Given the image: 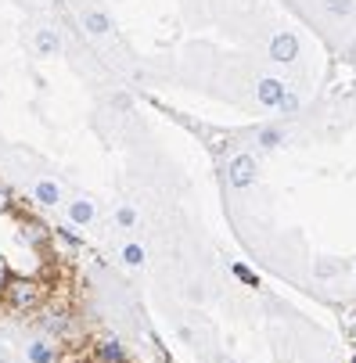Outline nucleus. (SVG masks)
<instances>
[{"mask_svg": "<svg viewBox=\"0 0 356 363\" xmlns=\"http://www.w3.org/2000/svg\"><path fill=\"white\" fill-rule=\"evenodd\" d=\"M227 184L234 191H245V187L256 184V159H252V155H234L227 162Z\"/></svg>", "mask_w": 356, "mask_h": 363, "instance_id": "1", "label": "nucleus"}, {"mask_svg": "<svg viewBox=\"0 0 356 363\" xmlns=\"http://www.w3.org/2000/svg\"><path fill=\"white\" fill-rule=\"evenodd\" d=\"M4 291H8V302L15 309H33L40 302V284H33V281H11Z\"/></svg>", "mask_w": 356, "mask_h": 363, "instance_id": "2", "label": "nucleus"}, {"mask_svg": "<svg viewBox=\"0 0 356 363\" xmlns=\"http://www.w3.org/2000/svg\"><path fill=\"white\" fill-rule=\"evenodd\" d=\"M256 97H260V105H267V108H281V101L288 97V86L281 79H274V76H263V79H256Z\"/></svg>", "mask_w": 356, "mask_h": 363, "instance_id": "3", "label": "nucleus"}, {"mask_svg": "<svg viewBox=\"0 0 356 363\" xmlns=\"http://www.w3.org/2000/svg\"><path fill=\"white\" fill-rule=\"evenodd\" d=\"M270 58L281 62V65L295 62V58H299V40H295L291 33H277V36L270 40Z\"/></svg>", "mask_w": 356, "mask_h": 363, "instance_id": "4", "label": "nucleus"}, {"mask_svg": "<svg viewBox=\"0 0 356 363\" xmlns=\"http://www.w3.org/2000/svg\"><path fill=\"white\" fill-rule=\"evenodd\" d=\"M83 29H87V36H112V18H109V11H97V8H90L87 15H83Z\"/></svg>", "mask_w": 356, "mask_h": 363, "instance_id": "5", "label": "nucleus"}, {"mask_svg": "<svg viewBox=\"0 0 356 363\" xmlns=\"http://www.w3.org/2000/svg\"><path fill=\"white\" fill-rule=\"evenodd\" d=\"M69 220H72L76 227H90V223L97 220V205H94V201H87V198L69 201Z\"/></svg>", "mask_w": 356, "mask_h": 363, "instance_id": "6", "label": "nucleus"}, {"mask_svg": "<svg viewBox=\"0 0 356 363\" xmlns=\"http://www.w3.org/2000/svg\"><path fill=\"white\" fill-rule=\"evenodd\" d=\"M33 198H36L40 205H47V209H55V205H62V187H58L55 180H40V184L33 187Z\"/></svg>", "mask_w": 356, "mask_h": 363, "instance_id": "7", "label": "nucleus"}, {"mask_svg": "<svg viewBox=\"0 0 356 363\" xmlns=\"http://www.w3.org/2000/svg\"><path fill=\"white\" fill-rule=\"evenodd\" d=\"M284 140H288V133H284L281 126H260V130H256V144H260L263 151H277Z\"/></svg>", "mask_w": 356, "mask_h": 363, "instance_id": "8", "label": "nucleus"}, {"mask_svg": "<svg viewBox=\"0 0 356 363\" xmlns=\"http://www.w3.org/2000/svg\"><path fill=\"white\" fill-rule=\"evenodd\" d=\"M119 259H123V267H130V270H140V267L148 263V252H144V245H137V241H126V245L119 248Z\"/></svg>", "mask_w": 356, "mask_h": 363, "instance_id": "9", "label": "nucleus"}, {"mask_svg": "<svg viewBox=\"0 0 356 363\" xmlns=\"http://www.w3.org/2000/svg\"><path fill=\"white\" fill-rule=\"evenodd\" d=\"M26 359L29 363H55V345H50L47 338H36L26 345Z\"/></svg>", "mask_w": 356, "mask_h": 363, "instance_id": "10", "label": "nucleus"}, {"mask_svg": "<svg viewBox=\"0 0 356 363\" xmlns=\"http://www.w3.org/2000/svg\"><path fill=\"white\" fill-rule=\"evenodd\" d=\"M36 50H40V58H55L58 50H62V40L55 29H40L36 33Z\"/></svg>", "mask_w": 356, "mask_h": 363, "instance_id": "11", "label": "nucleus"}, {"mask_svg": "<svg viewBox=\"0 0 356 363\" xmlns=\"http://www.w3.org/2000/svg\"><path fill=\"white\" fill-rule=\"evenodd\" d=\"M116 227L119 230H133L137 227V205L133 201H119L116 205Z\"/></svg>", "mask_w": 356, "mask_h": 363, "instance_id": "12", "label": "nucleus"}, {"mask_svg": "<svg viewBox=\"0 0 356 363\" xmlns=\"http://www.w3.org/2000/svg\"><path fill=\"white\" fill-rule=\"evenodd\" d=\"M97 356L105 359V363H126V349H123L116 338H105V342H101V345H97Z\"/></svg>", "mask_w": 356, "mask_h": 363, "instance_id": "13", "label": "nucleus"}, {"mask_svg": "<svg viewBox=\"0 0 356 363\" xmlns=\"http://www.w3.org/2000/svg\"><path fill=\"white\" fill-rule=\"evenodd\" d=\"M18 241L36 248V245H43V241H47V227H40V223H33V220H29V223H22V230H18Z\"/></svg>", "mask_w": 356, "mask_h": 363, "instance_id": "14", "label": "nucleus"}, {"mask_svg": "<svg viewBox=\"0 0 356 363\" xmlns=\"http://www.w3.org/2000/svg\"><path fill=\"white\" fill-rule=\"evenodd\" d=\"M321 8L335 18H349V15H356V0H321Z\"/></svg>", "mask_w": 356, "mask_h": 363, "instance_id": "15", "label": "nucleus"}, {"mask_svg": "<svg viewBox=\"0 0 356 363\" xmlns=\"http://www.w3.org/2000/svg\"><path fill=\"white\" fill-rule=\"evenodd\" d=\"M342 270V263H338V259H317V267H313V274L324 281V277H335Z\"/></svg>", "mask_w": 356, "mask_h": 363, "instance_id": "16", "label": "nucleus"}, {"mask_svg": "<svg viewBox=\"0 0 356 363\" xmlns=\"http://www.w3.org/2000/svg\"><path fill=\"white\" fill-rule=\"evenodd\" d=\"M43 331H50V335H62V331H69V320H65L62 313H47V317H43Z\"/></svg>", "mask_w": 356, "mask_h": 363, "instance_id": "17", "label": "nucleus"}, {"mask_svg": "<svg viewBox=\"0 0 356 363\" xmlns=\"http://www.w3.org/2000/svg\"><path fill=\"white\" fill-rule=\"evenodd\" d=\"M281 112H299V97H295V94H288V97L281 101Z\"/></svg>", "mask_w": 356, "mask_h": 363, "instance_id": "18", "label": "nucleus"}, {"mask_svg": "<svg viewBox=\"0 0 356 363\" xmlns=\"http://www.w3.org/2000/svg\"><path fill=\"white\" fill-rule=\"evenodd\" d=\"M11 284V274H8V263H4V259H0V291H4Z\"/></svg>", "mask_w": 356, "mask_h": 363, "instance_id": "19", "label": "nucleus"}, {"mask_svg": "<svg viewBox=\"0 0 356 363\" xmlns=\"http://www.w3.org/2000/svg\"><path fill=\"white\" fill-rule=\"evenodd\" d=\"M0 213H11V194L0 187Z\"/></svg>", "mask_w": 356, "mask_h": 363, "instance_id": "20", "label": "nucleus"}, {"mask_svg": "<svg viewBox=\"0 0 356 363\" xmlns=\"http://www.w3.org/2000/svg\"><path fill=\"white\" fill-rule=\"evenodd\" d=\"M342 58H345L349 65H356V43H349V47L342 50Z\"/></svg>", "mask_w": 356, "mask_h": 363, "instance_id": "21", "label": "nucleus"}, {"mask_svg": "<svg viewBox=\"0 0 356 363\" xmlns=\"http://www.w3.org/2000/svg\"><path fill=\"white\" fill-rule=\"evenodd\" d=\"M234 274H238V277H241V281H248V284H256V277H252V274H248V270H245V267H234Z\"/></svg>", "mask_w": 356, "mask_h": 363, "instance_id": "22", "label": "nucleus"}]
</instances>
